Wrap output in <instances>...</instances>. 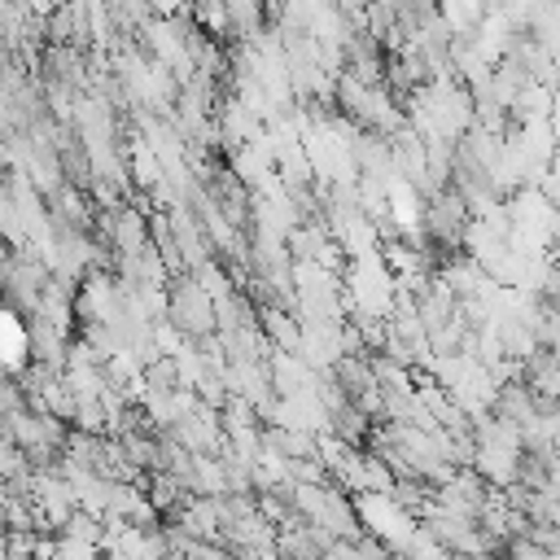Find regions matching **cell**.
<instances>
[{
	"label": "cell",
	"mask_w": 560,
	"mask_h": 560,
	"mask_svg": "<svg viewBox=\"0 0 560 560\" xmlns=\"http://www.w3.org/2000/svg\"><path fill=\"white\" fill-rule=\"evenodd\" d=\"M525 31H529L534 44H542L551 57H560V0H547V4L534 13V22H529Z\"/></svg>",
	"instance_id": "obj_4"
},
{
	"label": "cell",
	"mask_w": 560,
	"mask_h": 560,
	"mask_svg": "<svg viewBox=\"0 0 560 560\" xmlns=\"http://www.w3.org/2000/svg\"><path fill=\"white\" fill-rule=\"evenodd\" d=\"M166 324L184 337V341H201L219 328V311L214 298L206 293V284L192 271H175L166 280Z\"/></svg>",
	"instance_id": "obj_1"
},
{
	"label": "cell",
	"mask_w": 560,
	"mask_h": 560,
	"mask_svg": "<svg viewBox=\"0 0 560 560\" xmlns=\"http://www.w3.org/2000/svg\"><path fill=\"white\" fill-rule=\"evenodd\" d=\"M101 232H105V241L118 249V254H140V249H149L153 245V228H149V214L140 210V206H114V210H105V219H101Z\"/></svg>",
	"instance_id": "obj_2"
},
{
	"label": "cell",
	"mask_w": 560,
	"mask_h": 560,
	"mask_svg": "<svg viewBox=\"0 0 560 560\" xmlns=\"http://www.w3.org/2000/svg\"><path fill=\"white\" fill-rule=\"evenodd\" d=\"M31 363V341H26V319L18 306H0V368H26Z\"/></svg>",
	"instance_id": "obj_3"
},
{
	"label": "cell",
	"mask_w": 560,
	"mask_h": 560,
	"mask_svg": "<svg viewBox=\"0 0 560 560\" xmlns=\"http://www.w3.org/2000/svg\"><path fill=\"white\" fill-rule=\"evenodd\" d=\"M368 4H385V9H394V4H398V0H368Z\"/></svg>",
	"instance_id": "obj_5"
}]
</instances>
